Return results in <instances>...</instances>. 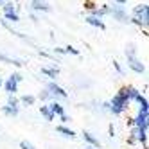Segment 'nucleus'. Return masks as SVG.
<instances>
[{
	"instance_id": "1",
	"label": "nucleus",
	"mask_w": 149,
	"mask_h": 149,
	"mask_svg": "<svg viewBox=\"0 0 149 149\" xmlns=\"http://www.w3.org/2000/svg\"><path fill=\"white\" fill-rule=\"evenodd\" d=\"M130 104H131V101H130V93H127V86H122L113 95V99L110 101V110L108 111L113 113V115H122V113L127 111Z\"/></svg>"
},
{
	"instance_id": "19",
	"label": "nucleus",
	"mask_w": 149,
	"mask_h": 149,
	"mask_svg": "<svg viewBox=\"0 0 149 149\" xmlns=\"http://www.w3.org/2000/svg\"><path fill=\"white\" fill-rule=\"evenodd\" d=\"M83 6H84V9H86V11H90V13L93 11V9H97V7H99L97 4L93 2V0H84V4H83Z\"/></svg>"
},
{
	"instance_id": "18",
	"label": "nucleus",
	"mask_w": 149,
	"mask_h": 149,
	"mask_svg": "<svg viewBox=\"0 0 149 149\" xmlns=\"http://www.w3.org/2000/svg\"><path fill=\"white\" fill-rule=\"evenodd\" d=\"M18 101H20V104H24V106H33V104L36 102V97H34V95L25 93V95H22V97H20Z\"/></svg>"
},
{
	"instance_id": "2",
	"label": "nucleus",
	"mask_w": 149,
	"mask_h": 149,
	"mask_svg": "<svg viewBox=\"0 0 149 149\" xmlns=\"http://www.w3.org/2000/svg\"><path fill=\"white\" fill-rule=\"evenodd\" d=\"M130 22L135 24L136 27H140L144 31V34L147 36V25H149V6L147 4H136L131 11Z\"/></svg>"
},
{
	"instance_id": "26",
	"label": "nucleus",
	"mask_w": 149,
	"mask_h": 149,
	"mask_svg": "<svg viewBox=\"0 0 149 149\" xmlns=\"http://www.w3.org/2000/svg\"><path fill=\"white\" fill-rule=\"evenodd\" d=\"M108 131H110V136L113 138V136H115V127H113V124H110V126H108Z\"/></svg>"
},
{
	"instance_id": "12",
	"label": "nucleus",
	"mask_w": 149,
	"mask_h": 149,
	"mask_svg": "<svg viewBox=\"0 0 149 149\" xmlns=\"http://www.w3.org/2000/svg\"><path fill=\"white\" fill-rule=\"evenodd\" d=\"M49 108H50L52 113H54V117H61L63 113H65V108H63V104L58 102V101H50V102H49Z\"/></svg>"
},
{
	"instance_id": "28",
	"label": "nucleus",
	"mask_w": 149,
	"mask_h": 149,
	"mask_svg": "<svg viewBox=\"0 0 149 149\" xmlns=\"http://www.w3.org/2000/svg\"><path fill=\"white\" fill-rule=\"evenodd\" d=\"M31 20L36 24V22H38V13H33V11H31Z\"/></svg>"
},
{
	"instance_id": "11",
	"label": "nucleus",
	"mask_w": 149,
	"mask_h": 149,
	"mask_svg": "<svg viewBox=\"0 0 149 149\" xmlns=\"http://www.w3.org/2000/svg\"><path fill=\"white\" fill-rule=\"evenodd\" d=\"M81 136L84 138V142H86L88 146H92L93 149H95V147H101V142H99V138H97V136H93L90 131H83V135H81Z\"/></svg>"
},
{
	"instance_id": "29",
	"label": "nucleus",
	"mask_w": 149,
	"mask_h": 149,
	"mask_svg": "<svg viewBox=\"0 0 149 149\" xmlns=\"http://www.w3.org/2000/svg\"><path fill=\"white\" fill-rule=\"evenodd\" d=\"M126 124H127V126L131 127V126H133V117H127V120H126Z\"/></svg>"
},
{
	"instance_id": "23",
	"label": "nucleus",
	"mask_w": 149,
	"mask_h": 149,
	"mask_svg": "<svg viewBox=\"0 0 149 149\" xmlns=\"http://www.w3.org/2000/svg\"><path fill=\"white\" fill-rule=\"evenodd\" d=\"M20 149H34V146L31 142H27V140H22L20 142Z\"/></svg>"
},
{
	"instance_id": "20",
	"label": "nucleus",
	"mask_w": 149,
	"mask_h": 149,
	"mask_svg": "<svg viewBox=\"0 0 149 149\" xmlns=\"http://www.w3.org/2000/svg\"><path fill=\"white\" fill-rule=\"evenodd\" d=\"M38 99H40V101H54V99H52V95H50L47 90H41L40 95H38Z\"/></svg>"
},
{
	"instance_id": "8",
	"label": "nucleus",
	"mask_w": 149,
	"mask_h": 149,
	"mask_svg": "<svg viewBox=\"0 0 149 149\" xmlns=\"http://www.w3.org/2000/svg\"><path fill=\"white\" fill-rule=\"evenodd\" d=\"M131 127H149V111L138 108L136 117H133V126Z\"/></svg>"
},
{
	"instance_id": "3",
	"label": "nucleus",
	"mask_w": 149,
	"mask_h": 149,
	"mask_svg": "<svg viewBox=\"0 0 149 149\" xmlns=\"http://www.w3.org/2000/svg\"><path fill=\"white\" fill-rule=\"evenodd\" d=\"M126 59H127V67H130L135 74H144L146 72V65L138 59V56H136V49H135V45H130L126 49Z\"/></svg>"
},
{
	"instance_id": "17",
	"label": "nucleus",
	"mask_w": 149,
	"mask_h": 149,
	"mask_svg": "<svg viewBox=\"0 0 149 149\" xmlns=\"http://www.w3.org/2000/svg\"><path fill=\"white\" fill-rule=\"evenodd\" d=\"M0 61H4V63H7V65H15V67H22L24 63L20 61V59H15V58H9V56H6L4 52H0Z\"/></svg>"
},
{
	"instance_id": "24",
	"label": "nucleus",
	"mask_w": 149,
	"mask_h": 149,
	"mask_svg": "<svg viewBox=\"0 0 149 149\" xmlns=\"http://www.w3.org/2000/svg\"><path fill=\"white\" fill-rule=\"evenodd\" d=\"M113 68H115V72H117V74H120V76L124 74V68L120 67V63H119V61H113Z\"/></svg>"
},
{
	"instance_id": "15",
	"label": "nucleus",
	"mask_w": 149,
	"mask_h": 149,
	"mask_svg": "<svg viewBox=\"0 0 149 149\" xmlns=\"http://www.w3.org/2000/svg\"><path fill=\"white\" fill-rule=\"evenodd\" d=\"M2 113L6 117H16L20 113V106H11V104H6L2 106Z\"/></svg>"
},
{
	"instance_id": "4",
	"label": "nucleus",
	"mask_w": 149,
	"mask_h": 149,
	"mask_svg": "<svg viewBox=\"0 0 149 149\" xmlns=\"http://www.w3.org/2000/svg\"><path fill=\"white\" fill-rule=\"evenodd\" d=\"M24 81V77H22V74L20 72H15V74H11V76L7 77V81L6 83H2V86L6 88V92H7V95H15L16 92H18V84Z\"/></svg>"
},
{
	"instance_id": "6",
	"label": "nucleus",
	"mask_w": 149,
	"mask_h": 149,
	"mask_svg": "<svg viewBox=\"0 0 149 149\" xmlns=\"http://www.w3.org/2000/svg\"><path fill=\"white\" fill-rule=\"evenodd\" d=\"M110 16H113V20L120 24H130V15H127L124 6H119V4L110 6Z\"/></svg>"
},
{
	"instance_id": "9",
	"label": "nucleus",
	"mask_w": 149,
	"mask_h": 149,
	"mask_svg": "<svg viewBox=\"0 0 149 149\" xmlns=\"http://www.w3.org/2000/svg\"><path fill=\"white\" fill-rule=\"evenodd\" d=\"M31 11L33 13H50L52 11V6L45 0H31Z\"/></svg>"
},
{
	"instance_id": "31",
	"label": "nucleus",
	"mask_w": 149,
	"mask_h": 149,
	"mask_svg": "<svg viewBox=\"0 0 149 149\" xmlns=\"http://www.w3.org/2000/svg\"><path fill=\"white\" fill-rule=\"evenodd\" d=\"M6 2H7V0H0V7H2V6H4Z\"/></svg>"
},
{
	"instance_id": "10",
	"label": "nucleus",
	"mask_w": 149,
	"mask_h": 149,
	"mask_svg": "<svg viewBox=\"0 0 149 149\" xmlns=\"http://www.w3.org/2000/svg\"><path fill=\"white\" fill-rule=\"evenodd\" d=\"M84 22H86L88 25H92V27H97V29H101V31H104V29H106L104 22H102L101 18H97V16H92V15H86V16H84Z\"/></svg>"
},
{
	"instance_id": "32",
	"label": "nucleus",
	"mask_w": 149,
	"mask_h": 149,
	"mask_svg": "<svg viewBox=\"0 0 149 149\" xmlns=\"http://www.w3.org/2000/svg\"><path fill=\"white\" fill-rule=\"evenodd\" d=\"M2 83H4V81H2V77H0V88H2Z\"/></svg>"
},
{
	"instance_id": "21",
	"label": "nucleus",
	"mask_w": 149,
	"mask_h": 149,
	"mask_svg": "<svg viewBox=\"0 0 149 149\" xmlns=\"http://www.w3.org/2000/svg\"><path fill=\"white\" fill-rule=\"evenodd\" d=\"M65 49V54H72V56H79V50L76 49V47H72V45H68V47H63Z\"/></svg>"
},
{
	"instance_id": "30",
	"label": "nucleus",
	"mask_w": 149,
	"mask_h": 149,
	"mask_svg": "<svg viewBox=\"0 0 149 149\" xmlns=\"http://www.w3.org/2000/svg\"><path fill=\"white\" fill-rule=\"evenodd\" d=\"M127 2V0H115V4H119V6H124Z\"/></svg>"
},
{
	"instance_id": "13",
	"label": "nucleus",
	"mask_w": 149,
	"mask_h": 149,
	"mask_svg": "<svg viewBox=\"0 0 149 149\" xmlns=\"http://www.w3.org/2000/svg\"><path fill=\"white\" fill-rule=\"evenodd\" d=\"M56 131H58L59 135H63L65 138H76V136H77V135H76V131H74V130H70V127H67L65 124L58 126V127H56Z\"/></svg>"
},
{
	"instance_id": "14",
	"label": "nucleus",
	"mask_w": 149,
	"mask_h": 149,
	"mask_svg": "<svg viewBox=\"0 0 149 149\" xmlns=\"http://www.w3.org/2000/svg\"><path fill=\"white\" fill-rule=\"evenodd\" d=\"M41 74H45L47 77H50L52 81H56V77L59 76V68L58 67H43L41 68Z\"/></svg>"
},
{
	"instance_id": "22",
	"label": "nucleus",
	"mask_w": 149,
	"mask_h": 149,
	"mask_svg": "<svg viewBox=\"0 0 149 149\" xmlns=\"http://www.w3.org/2000/svg\"><path fill=\"white\" fill-rule=\"evenodd\" d=\"M6 104H11V106H20V101L18 97H15V95H7V102Z\"/></svg>"
},
{
	"instance_id": "33",
	"label": "nucleus",
	"mask_w": 149,
	"mask_h": 149,
	"mask_svg": "<svg viewBox=\"0 0 149 149\" xmlns=\"http://www.w3.org/2000/svg\"><path fill=\"white\" fill-rule=\"evenodd\" d=\"M86 149H93V147H92V146H88V147H86Z\"/></svg>"
},
{
	"instance_id": "7",
	"label": "nucleus",
	"mask_w": 149,
	"mask_h": 149,
	"mask_svg": "<svg viewBox=\"0 0 149 149\" xmlns=\"http://www.w3.org/2000/svg\"><path fill=\"white\" fill-rule=\"evenodd\" d=\"M45 90H47V92L52 95V99H54V101H58V99H67V97H68L67 90L63 88V86H59V84H58L56 81H50V83H47Z\"/></svg>"
},
{
	"instance_id": "25",
	"label": "nucleus",
	"mask_w": 149,
	"mask_h": 149,
	"mask_svg": "<svg viewBox=\"0 0 149 149\" xmlns=\"http://www.w3.org/2000/svg\"><path fill=\"white\" fill-rule=\"evenodd\" d=\"M59 119H61V122H63V124H67V122L70 120V119H68V115H67V113H63V115L59 117Z\"/></svg>"
},
{
	"instance_id": "5",
	"label": "nucleus",
	"mask_w": 149,
	"mask_h": 149,
	"mask_svg": "<svg viewBox=\"0 0 149 149\" xmlns=\"http://www.w3.org/2000/svg\"><path fill=\"white\" fill-rule=\"evenodd\" d=\"M2 13H4L6 22H13V24H18V22H20L18 9H16V6L13 4V0H7V2L2 6Z\"/></svg>"
},
{
	"instance_id": "27",
	"label": "nucleus",
	"mask_w": 149,
	"mask_h": 149,
	"mask_svg": "<svg viewBox=\"0 0 149 149\" xmlns=\"http://www.w3.org/2000/svg\"><path fill=\"white\" fill-rule=\"evenodd\" d=\"M54 52H56V54H65V49H63V47H56Z\"/></svg>"
},
{
	"instance_id": "16",
	"label": "nucleus",
	"mask_w": 149,
	"mask_h": 149,
	"mask_svg": "<svg viewBox=\"0 0 149 149\" xmlns=\"http://www.w3.org/2000/svg\"><path fill=\"white\" fill-rule=\"evenodd\" d=\"M40 113L43 115V117H45V120H49V122H52V120L56 119V117H54V113L50 111L49 104H41V106H40Z\"/></svg>"
}]
</instances>
